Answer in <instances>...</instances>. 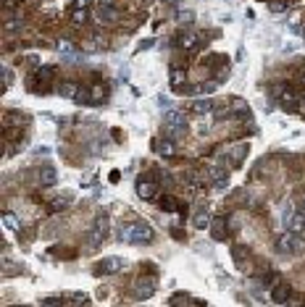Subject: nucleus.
I'll return each instance as SVG.
<instances>
[{
	"label": "nucleus",
	"mask_w": 305,
	"mask_h": 307,
	"mask_svg": "<svg viewBox=\"0 0 305 307\" xmlns=\"http://www.w3.org/2000/svg\"><path fill=\"white\" fill-rule=\"evenodd\" d=\"M37 79L42 81V84H48V81H53V77H55V66H40L37 69V74H34Z\"/></svg>",
	"instance_id": "obj_21"
},
{
	"label": "nucleus",
	"mask_w": 305,
	"mask_h": 307,
	"mask_svg": "<svg viewBox=\"0 0 305 307\" xmlns=\"http://www.w3.org/2000/svg\"><path fill=\"white\" fill-rule=\"evenodd\" d=\"M269 11H271V13H284V11H287V3H282V0H271V3H269Z\"/></svg>",
	"instance_id": "obj_30"
},
{
	"label": "nucleus",
	"mask_w": 305,
	"mask_h": 307,
	"mask_svg": "<svg viewBox=\"0 0 305 307\" xmlns=\"http://www.w3.org/2000/svg\"><path fill=\"white\" fill-rule=\"evenodd\" d=\"M87 21H90L87 8H74V11H71V24H74V26H85Z\"/></svg>",
	"instance_id": "obj_19"
},
{
	"label": "nucleus",
	"mask_w": 305,
	"mask_h": 307,
	"mask_svg": "<svg viewBox=\"0 0 305 307\" xmlns=\"http://www.w3.org/2000/svg\"><path fill=\"white\" fill-rule=\"evenodd\" d=\"M282 108L284 110H295V108H298V97H295V92H284V95H282Z\"/></svg>",
	"instance_id": "obj_22"
},
{
	"label": "nucleus",
	"mask_w": 305,
	"mask_h": 307,
	"mask_svg": "<svg viewBox=\"0 0 305 307\" xmlns=\"http://www.w3.org/2000/svg\"><path fill=\"white\" fill-rule=\"evenodd\" d=\"M92 0H74V8H87Z\"/></svg>",
	"instance_id": "obj_37"
},
{
	"label": "nucleus",
	"mask_w": 305,
	"mask_h": 307,
	"mask_svg": "<svg viewBox=\"0 0 305 307\" xmlns=\"http://www.w3.org/2000/svg\"><path fill=\"white\" fill-rule=\"evenodd\" d=\"M245 155H247V142H239L237 147H232V160L234 163H239Z\"/></svg>",
	"instance_id": "obj_25"
},
{
	"label": "nucleus",
	"mask_w": 305,
	"mask_h": 307,
	"mask_svg": "<svg viewBox=\"0 0 305 307\" xmlns=\"http://www.w3.org/2000/svg\"><path fill=\"white\" fill-rule=\"evenodd\" d=\"M276 249H279V255H298L305 249V241L292 231H284V234L276 236Z\"/></svg>",
	"instance_id": "obj_1"
},
{
	"label": "nucleus",
	"mask_w": 305,
	"mask_h": 307,
	"mask_svg": "<svg viewBox=\"0 0 305 307\" xmlns=\"http://www.w3.org/2000/svg\"><path fill=\"white\" fill-rule=\"evenodd\" d=\"M69 302H74V305H87V302H90V297H87V294H71V297H69Z\"/></svg>",
	"instance_id": "obj_32"
},
{
	"label": "nucleus",
	"mask_w": 305,
	"mask_h": 307,
	"mask_svg": "<svg viewBox=\"0 0 305 307\" xmlns=\"http://www.w3.org/2000/svg\"><path fill=\"white\" fill-rule=\"evenodd\" d=\"M92 229H95L100 236H108V231H110V218H108V216H98V218H95V226H92Z\"/></svg>",
	"instance_id": "obj_20"
},
{
	"label": "nucleus",
	"mask_w": 305,
	"mask_h": 307,
	"mask_svg": "<svg viewBox=\"0 0 305 307\" xmlns=\"http://www.w3.org/2000/svg\"><path fill=\"white\" fill-rule=\"evenodd\" d=\"M166 3H177V0H166Z\"/></svg>",
	"instance_id": "obj_40"
},
{
	"label": "nucleus",
	"mask_w": 305,
	"mask_h": 307,
	"mask_svg": "<svg viewBox=\"0 0 305 307\" xmlns=\"http://www.w3.org/2000/svg\"><path fill=\"white\" fill-rule=\"evenodd\" d=\"M184 79H187V71L184 69H171V84L174 87H182Z\"/></svg>",
	"instance_id": "obj_26"
},
{
	"label": "nucleus",
	"mask_w": 305,
	"mask_h": 307,
	"mask_svg": "<svg viewBox=\"0 0 305 307\" xmlns=\"http://www.w3.org/2000/svg\"><path fill=\"white\" fill-rule=\"evenodd\" d=\"M132 229H134V223H126V226L118 231V239H121V241H132Z\"/></svg>",
	"instance_id": "obj_31"
},
{
	"label": "nucleus",
	"mask_w": 305,
	"mask_h": 307,
	"mask_svg": "<svg viewBox=\"0 0 305 307\" xmlns=\"http://www.w3.org/2000/svg\"><path fill=\"white\" fill-rule=\"evenodd\" d=\"M276 284H282V276H279V273H266V276H263V286H266L269 292L274 289Z\"/></svg>",
	"instance_id": "obj_27"
},
{
	"label": "nucleus",
	"mask_w": 305,
	"mask_h": 307,
	"mask_svg": "<svg viewBox=\"0 0 305 307\" xmlns=\"http://www.w3.org/2000/svg\"><path fill=\"white\" fill-rule=\"evenodd\" d=\"M179 200L174 197V194H163V197L158 200V208L163 210V213H174V210H179Z\"/></svg>",
	"instance_id": "obj_14"
},
{
	"label": "nucleus",
	"mask_w": 305,
	"mask_h": 307,
	"mask_svg": "<svg viewBox=\"0 0 305 307\" xmlns=\"http://www.w3.org/2000/svg\"><path fill=\"white\" fill-rule=\"evenodd\" d=\"M198 42H200V40H198V34H192V32H182V34H179V40H177V45H179V48H184V50H192Z\"/></svg>",
	"instance_id": "obj_16"
},
{
	"label": "nucleus",
	"mask_w": 305,
	"mask_h": 307,
	"mask_svg": "<svg viewBox=\"0 0 305 307\" xmlns=\"http://www.w3.org/2000/svg\"><path fill=\"white\" fill-rule=\"evenodd\" d=\"M55 50H58L63 58H69V61H79V53H77V48H74V42L69 40V37L55 40Z\"/></svg>",
	"instance_id": "obj_9"
},
{
	"label": "nucleus",
	"mask_w": 305,
	"mask_h": 307,
	"mask_svg": "<svg viewBox=\"0 0 305 307\" xmlns=\"http://www.w3.org/2000/svg\"><path fill=\"white\" fill-rule=\"evenodd\" d=\"M79 84H74V81H63V84L58 87V95L61 97H66V100H77V95H79Z\"/></svg>",
	"instance_id": "obj_13"
},
{
	"label": "nucleus",
	"mask_w": 305,
	"mask_h": 307,
	"mask_svg": "<svg viewBox=\"0 0 305 307\" xmlns=\"http://www.w3.org/2000/svg\"><path fill=\"white\" fill-rule=\"evenodd\" d=\"M40 302H42V305H61V302H63V297H42Z\"/></svg>",
	"instance_id": "obj_33"
},
{
	"label": "nucleus",
	"mask_w": 305,
	"mask_h": 307,
	"mask_svg": "<svg viewBox=\"0 0 305 307\" xmlns=\"http://www.w3.org/2000/svg\"><path fill=\"white\" fill-rule=\"evenodd\" d=\"M155 153L163 155V157H174L177 155V147H174V142H169V139H161V142H155Z\"/></svg>",
	"instance_id": "obj_17"
},
{
	"label": "nucleus",
	"mask_w": 305,
	"mask_h": 307,
	"mask_svg": "<svg viewBox=\"0 0 305 307\" xmlns=\"http://www.w3.org/2000/svg\"><path fill=\"white\" fill-rule=\"evenodd\" d=\"M300 210H303V213H305V197H303V200H300Z\"/></svg>",
	"instance_id": "obj_39"
},
{
	"label": "nucleus",
	"mask_w": 305,
	"mask_h": 307,
	"mask_svg": "<svg viewBox=\"0 0 305 307\" xmlns=\"http://www.w3.org/2000/svg\"><path fill=\"white\" fill-rule=\"evenodd\" d=\"M303 84H305V79H303Z\"/></svg>",
	"instance_id": "obj_41"
},
{
	"label": "nucleus",
	"mask_w": 305,
	"mask_h": 307,
	"mask_svg": "<svg viewBox=\"0 0 305 307\" xmlns=\"http://www.w3.org/2000/svg\"><path fill=\"white\" fill-rule=\"evenodd\" d=\"M210 236H213L216 241H226V239H229L226 218H213V223H210Z\"/></svg>",
	"instance_id": "obj_12"
},
{
	"label": "nucleus",
	"mask_w": 305,
	"mask_h": 307,
	"mask_svg": "<svg viewBox=\"0 0 305 307\" xmlns=\"http://www.w3.org/2000/svg\"><path fill=\"white\" fill-rule=\"evenodd\" d=\"M292 300V286L290 284H276L274 289H271V302H276V305H284V302H290Z\"/></svg>",
	"instance_id": "obj_10"
},
{
	"label": "nucleus",
	"mask_w": 305,
	"mask_h": 307,
	"mask_svg": "<svg viewBox=\"0 0 305 307\" xmlns=\"http://www.w3.org/2000/svg\"><path fill=\"white\" fill-rule=\"evenodd\" d=\"M90 97H92V102H103V97H105L103 84H92L90 87Z\"/></svg>",
	"instance_id": "obj_28"
},
{
	"label": "nucleus",
	"mask_w": 305,
	"mask_h": 307,
	"mask_svg": "<svg viewBox=\"0 0 305 307\" xmlns=\"http://www.w3.org/2000/svg\"><path fill=\"white\" fill-rule=\"evenodd\" d=\"M284 226H287V231H292V234L305 231V213L287 208V210H284Z\"/></svg>",
	"instance_id": "obj_3"
},
{
	"label": "nucleus",
	"mask_w": 305,
	"mask_h": 307,
	"mask_svg": "<svg viewBox=\"0 0 305 307\" xmlns=\"http://www.w3.org/2000/svg\"><path fill=\"white\" fill-rule=\"evenodd\" d=\"M37 181H40L42 187H53V184H58V171H55L53 165H42V168L37 171Z\"/></svg>",
	"instance_id": "obj_11"
},
{
	"label": "nucleus",
	"mask_w": 305,
	"mask_h": 307,
	"mask_svg": "<svg viewBox=\"0 0 305 307\" xmlns=\"http://www.w3.org/2000/svg\"><path fill=\"white\" fill-rule=\"evenodd\" d=\"M3 87L5 89L11 87V69H8V66H3Z\"/></svg>",
	"instance_id": "obj_34"
},
{
	"label": "nucleus",
	"mask_w": 305,
	"mask_h": 307,
	"mask_svg": "<svg viewBox=\"0 0 305 307\" xmlns=\"http://www.w3.org/2000/svg\"><path fill=\"white\" fill-rule=\"evenodd\" d=\"M71 200H74V194H71V192H63V194H61V197H55V200L50 202V213H58V210H66Z\"/></svg>",
	"instance_id": "obj_15"
},
{
	"label": "nucleus",
	"mask_w": 305,
	"mask_h": 307,
	"mask_svg": "<svg viewBox=\"0 0 305 307\" xmlns=\"http://www.w3.org/2000/svg\"><path fill=\"white\" fill-rule=\"evenodd\" d=\"M100 3H103V5H113V0H100Z\"/></svg>",
	"instance_id": "obj_38"
},
{
	"label": "nucleus",
	"mask_w": 305,
	"mask_h": 307,
	"mask_svg": "<svg viewBox=\"0 0 305 307\" xmlns=\"http://www.w3.org/2000/svg\"><path fill=\"white\" fill-rule=\"evenodd\" d=\"M216 108V100H195L192 102V113H210V110Z\"/></svg>",
	"instance_id": "obj_18"
},
{
	"label": "nucleus",
	"mask_w": 305,
	"mask_h": 307,
	"mask_svg": "<svg viewBox=\"0 0 305 307\" xmlns=\"http://www.w3.org/2000/svg\"><path fill=\"white\" fill-rule=\"evenodd\" d=\"M226 77H229V69H218V74H216V81H226Z\"/></svg>",
	"instance_id": "obj_36"
},
{
	"label": "nucleus",
	"mask_w": 305,
	"mask_h": 307,
	"mask_svg": "<svg viewBox=\"0 0 305 307\" xmlns=\"http://www.w3.org/2000/svg\"><path fill=\"white\" fill-rule=\"evenodd\" d=\"M3 226L11 229V231H18V226H21V221H18L13 213H3Z\"/></svg>",
	"instance_id": "obj_23"
},
{
	"label": "nucleus",
	"mask_w": 305,
	"mask_h": 307,
	"mask_svg": "<svg viewBox=\"0 0 305 307\" xmlns=\"http://www.w3.org/2000/svg\"><path fill=\"white\" fill-rule=\"evenodd\" d=\"M163 129L169 137H179L187 132V116L182 113V110H169L166 113V121H163Z\"/></svg>",
	"instance_id": "obj_2"
},
{
	"label": "nucleus",
	"mask_w": 305,
	"mask_h": 307,
	"mask_svg": "<svg viewBox=\"0 0 305 307\" xmlns=\"http://www.w3.org/2000/svg\"><path fill=\"white\" fill-rule=\"evenodd\" d=\"M118 18H121V13L116 11V5H103V3H100L98 13H95V21L98 24L110 26V24H118Z\"/></svg>",
	"instance_id": "obj_5"
},
{
	"label": "nucleus",
	"mask_w": 305,
	"mask_h": 307,
	"mask_svg": "<svg viewBox=\"0 0 305 307\" xmlns=\"http://www.w3.org/2000/svg\"><path fill=\"white\" fill-rule=\"evenodd\" d=\"M210 223H213V218L208 216V210H203V213H198V216H195V226L198 229H210Z\"/></svg>",
	"instance_id": "obj_24"
},
{
	"label": "nucleus",
	"mask_w": 305,
	"mask_h": 307,
	"mask_svg": "<svg viewBox=\"0 0 305 307\" xmlns=\"http://www.w3.org/2000/svg\"><path fill=\"white\" fill-rule=\"evenodd\" d=\"M232 257H234V263L242 265V260L247 257V249H242V244H234L232 247Z\"/></svg>",
	"instance_id": "obj_29"
},
{
	"label": "nucleus",
	"mask_w": 305,
	"mask_h": 307,
	"mask_svg": "<svg viewBox=\"0 0 305 307\" xmlns=\"http://www.w3.org/2000/svg\"><path fill=\"white\" fill-rule=\"evenodd\" d=\"M155 294V276H142L134 281V297L137 300H150V297Z\"/></svg>",
	"instance_id": "obj_4"
},
{
	"label": "nucleus",
	"mask_w": 305,
	"mask_h": 307,
	"mask_svg": "<svg viewBox=\"0 0 305 307\" xmlns=\"http://www.w3.org/2000/svg\"><path fill=\"white\" fill-rule=\"evenodd\" d=\"M153 226L150 223H134L132 229V244H145V241H153Z\"/></svg>",
	"instance_id": "obj_7"
},
{
	"label": "nucleus",
	"mask_w": 305,
	"mask_h": 307,
	"mask_svg": "<svg viewBox=\"0 0 305 307\" xmlns=\"http://www.w3.org/2000/svg\"><path fill=\"white\" fill-rule=\"evenodd\" d=\"M192 18H195V13H192V11H182V13H179V21H182V24H190Z\"/></svg>",
	"instance_id": "obj_35"
},
{
	"label": "nucleus",
	"mask_w": 305,
	"mask_h": 307,
	"mask_svg": "<svg viewBox=\"0 0 305 307\" xmlns=\"http://www.w3.org/2000/svg\"><path fill=\"white\" fill-rule=\"evenodd\" d=\"M155 187H158V184H155L153 176H140V179H137V194H140L142 200H153Z\"/></svg>",
	"instance_id": "obj_8"
},
{
	"label": "nucleus",
	"mask_w": 305,
	"mask_h": 307,
	"mask_svg": "<svg viewBox=\"0 0 305 307\" xmlns=\"http://www.w3.org/2000/svg\"><path fill=\"white\" fill-rule=\"evenodd\" d=\"M124 268V260L121 257H105L95 265V273L98 276H110V273H118Z\"/></svg>",
	"instance_id": "obj_6"
}]
</instances>
